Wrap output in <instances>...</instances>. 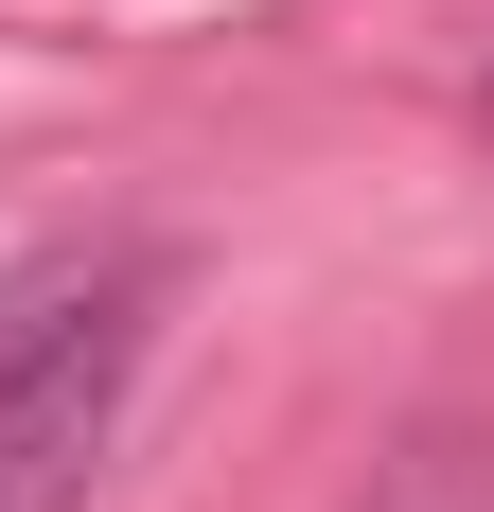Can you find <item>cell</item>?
Here are the masks:
<instances>
[{"label":"cell","instance_id":"6da1fadb","mask_svg":"<svg viewBox=\"0 0 494 512\" xmlns=\"http://www.w3.org/2000/svg\"><path fill=\"white\" fill-rule=\"evenodd\" d=\"M142 389V265H53L0 318V512H71Z\"/></svg>","mask_w":494,"mask_h":512},{"label":"cell","instance_id":"7a4b0ae2","mask_svg":"<svg viewBox=\"0 0 494 512\" xmlns=\"http://www.w3.org/2000/svg\"><path fill=\"white\" fill-rule=\"evenodd\" d=\"M389 512H494V477H477V442H406V477H389Z\"/></svg>","mask_w":494,"mask_h":512}]
</instances>
